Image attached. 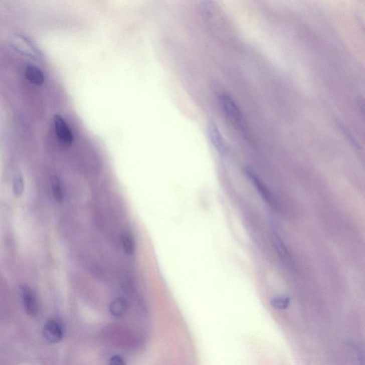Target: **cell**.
<instances>
[{"label":"cell","mask_w":365,"mask_h":365,"mask_svg":"<svg viewBox=\"0 0 365 365\" xmlns=\"http://www.w3.org/2000/svg\"><path fill=\"white\" fill-rule=\"evenodd\" d=\"M52 185L56 200L62 201L64 197L63 191H62V184H61L58 177H53L52 178Z\"/></svg>","instance_id":"7c38bea8"},{"label":"cell","mask_w":365,"mask_h":365,"mask_svg":"<svg viewBox=\"0 0 365 365\" xmlns=\"http://www.w3.org/2000/svg\"><path fill=\"white\" fill-rule=\"evenodd\" d=\"M290 304V298L288 295H278L273 297L270 300V305L276 310H286Z\"/></svg>","instance_id":"8fae6325"},{"label":"cell","mask_w":365,"mask_h":365,"mask_svg":"<svg viewBox=\"0 0 365 365\" xmlns=\"http://www.w3.org/2000/svg\"><path fill=\"white\" fill-rule=\"evenodd\" d=\"M208 132H209L211 141L216 147V149L222 153L226 151V145L224 137L222 136L219 128L214 123H209V126H208Z\"/></svg>","instance_id":"5b68a950"},{"label":"cell","mask_w":365,"mask_h":365,"mask_svg":"<svg viewBox=\"0 0 365 365\" xmlns=\"http://www.w3.org/2000/svg\"><path fill=\"white\" fill-rule=\"evenodd\" d=\"M126 310H127V304L122 298L116 299L110 305L111 314L116 317H121L124 315Z\"/></svg>","instance_id":"9c48e42d"},{"label":"cell","mask_w":365,"mask_h":365,"mask_svg":"<svg viewBox=\"0 0 365 365\" xmlns=\"http://www.w3.org/2000/svg\"><path fill=\"white\" fill-rule=\"evenodd\" d=\"M54 121H55L56 133L59 139L66 146L72 144L74 141L73 133L63 118L60 115H56Z\"/></svg>","instance_id":"3957f363"},{"label":"cell","mask_w":365,"mask_h":365,"mask_svg":"<svg viewBox=\"0 0 365 365\" xmlns=\"http://www.w3.org/2000/svg\"><path fill=\"white\" fill-rule=\"evenodd\" d=\"M121 242L125 253L128 255H133L136 249V243L131 233L128 232L123 233L121 237Z\"/></svg>","instance_id":"30bf717a"},{"label":"cell","mask_w":365,"mask_h":365,"mask_svg":"<svg viewBox=\"0 0 365 365\" xmlns=\"http://www.w3.org/2000/svg\"><path fill=\"white\" fill-rule=\"evenodd\" d=\"M27 79L32 84L40 86L45 82V76L40 69L33 66H28L26 69Z\"/></svg>","instance_id":"52a82bcc"},{"label":"cell","mask_w":365,"mask_h":365,"mask_svg":"<svg viewBox=\"0 0 365 365\" xmlns=\"http://www.w3.org/2000/svg\"><path fill=\"white\" fill-rule=\"evenodd\" d=\"M24 191V182L23 177L20 175H17L14 180V192L17 197L22 195Z\"/></svg>","instance_id":"4fadbf2b"},{"label":"cell","mask_w":365,"mask_h":365,"mask_svg":"<svg viewBox=\"0 0 365 365\" xmlns=\"http://www.w3.org/2000/svg\"><path fill=\"white\" fill-rule=\"evenodd\" d=\"M43 332L46 339L50 342H59L63 337L62 325L59 321L55 319L47 321L44 327Z\"/></svg>","instance_id":"277c9868"},{"label":"cell","mask_w":365,"mask_h":365,"mask_svg":"<svg viewBox=\"0 0 365 365\" xmlns=\"http://www.w3.org/2000/svg\"><path fill=\"white\" fill-rule=\"evenodd\" d=\"M220 101L224 109L225 114L228 119L238 128L241 132H247L246 125L245 123L244 118L241 114L237 104H236L232 98L226 94H223L220 96Z\"/></svg>","instance_id":"6da1fadb"},{"label":"cell","mask_w":365,"mask_h":365,"mask_svg":"<svg viewBox=\"0 0 365 365\" xmlns=\"http://www.w3.org/2000/svg\"><path fill=\"white\" fill-rule=\"evenodd\" d=\"M21 297L27 313L32 316L37 315L39 312V305L33 290L30 287L24 285L21 288Z\"/></svg>","instance_id":"7a4b0ae2"},{"label":"cell","mask_w":365,"mask_h":365,"mask_svg":"<svg viewBox=\"0 0 365 365\" xmlns=\"http://www.w3.org/2000/svg\"><path fill=\"white\" fill-rule=\"evenodd\" d=\"M273 243L274 244H275V248H276V251L278 252L279 256L280 257V258L284 260V261L286 262V263L290 262V253H289L288 249H287L286 246H285V244H284L281 238L279 237L278 235H274Z\"/></svg>","instance_id":"ba28073f"},{"label":"cell","mask_w":365,"mask_h":365,"mask_svg":"<svg viewBox=\"0 0 365 365\" xmlns=\"http://www.w3.org/2000/svg\"><path fill=\"white\" fill-rule=\"evenodd\" d=\"M109 365H125V363L121 356L115 355L110 359Z\"/></svg>","instance_id":"5bb4252c"},{"label":"cell","mask_w":365,"mask_h":365,"mask_svg":"<svg viewBox=\"0 0 365 365\" xmlns=\"http://www.w3.org/2000/svg\"><path fill=\"white\" fill-rule=\"evenodd\" d=\"M245 172H246V175H248L250 180H251V181L253 182V184H254L255 187H256L257 190L258 191V193H259L260 196H261V197H263V199H264V200L267 201V202L271 203L272 199L271 197H270L269 192H268L266 187L263 185V182L260 181V179L258 178V176H257L256 173H254V171L250 168H246L245 169Z\"/></svg>","instance_id":"8992f818"}]
</instances>
